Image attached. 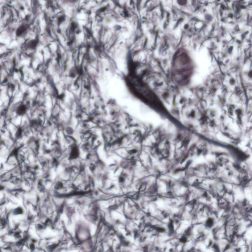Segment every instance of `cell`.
I'll list each match as a JSON object with an SVG mask.
<instances>
[{
    "mask_svg": "<svg viewBox=\"0 0 252 252\" xmlns=\"http://www.w3.org/2000/svg\"><path fill=\"white\" fill-rule=\"evenodd\" d=\"M173 225H172V223L169 224V230H170V231H172V230H173Z\"/></svg>",
    "mask_w": 252,
    "mask_h": 252,
    "instance_id": "obj_2",
    "label": "cell"
},
{
    "mask_svg": "<svg viewBox=\"0 0 252 252\" xmlns=\"http://www.w3.org/2000/svg\"><path fill=\"white\" fill-rule=\"evenodd\" d=\"M186 240H187V239H186V237H182V238L181 239V242H185L186 241Z\"/></svg>",
    "mask_w": 252,
    "mask_h": 252,
    "instance_id": "obj_3",
    "label": "cell"
},
{
    "mask_svg": "<svg viewBox=\"0 0 252 252\" xmlns=\"http://www.w3.org/2000/svg\"><path fill=\"white\" fill-rule=\"evenodd\" d=\"M206 225L208 227H211L213 224V220L211 218H209L207 220V222H206Z\"/></svg>",
    "mask_w": 252,
    "mask_h": 252,
    "instance_id": "obj_1",
    "label": "cell"
}]
</instances>
